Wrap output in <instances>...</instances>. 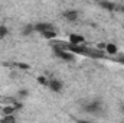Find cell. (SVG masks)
Segmentation results:
<instances>
[{"mask_svg": "<svg viewBox=\"0 0 124 123\" xmlns=\"http://www.w3.org/2000/svg\"><path fill=\"white\" fill-rule=\"evenodd\" d=\"M68 44L75 45V46H79V45H84L85 44V39H84V36H81L78 33H71L69 35V39H68Z\"/></svg>", "mask_w": 124, "mask_h": 123, "instance_id": "obj_4", "label": "cell"}, {"mask_svg": "<svg viewBox=\"0 0 124 123\" xmlns=\"http://www.w3.org/2000/svg\"><path fill=\"white\" fill-rule=\"evenodd\" d=\"M78 123H93V122H90V120H78Z\"/></svg>", "mask_w": 124, "mask_h": 123, "instance_id": "obj_13", "label": "cell"}, {"mask_svg": "<svg viewBox=\"0 0 124 123\" xmlns=\"http://www.w3.org/2000/svg\"><path fill=\"white\" fill-rule=\"evenodd\" d=\"M26 94H28L26 90H22V91H20V96H26Z\"/></svg>", "mask_w": 124, "mask_h": 123, "instance_id": "obj_14", "label": "cell"}, {"mask_svg": "<svg viewBox=\"0 0 124 123\" xmlns=\"http://www.w3.org/2000/svg\"><path fill=\"white\" fill-rule=\"evenodd\" d=\"M63 18L69 22H75L78 19V12L77 10H66V12H63Z\"/></svg>", "mask_w": 124, "mask_h": 123, "instance_id": "obj_6", "label": "cell"}, {"mask_svg": "<svg viewBox=\"0 0 124 123\" xmlns=\"http://www.w3.org/2000/svg\"><path fill=\"white\" fill-rule=\"evenodd\" d=\"M0 123H16V117H15L13 114H10V116H3L1 120H0Z\"/></svg>", "mask_w": 124, "mask_h": 123, "instance_id": "obj_8", "label": "cell"}, {"mask_svg": "<svg viewBox=\"0 0 124 123\" xmlns=\"http://www.w3.org/2000/svg\"><path fill=\"white\" fill-rule=\"evenodd\" d=\"M52 51H54V54H55L58 58H61L63 61H74V60H75V55H74L72 52L66 51V49H61V48H58V46H52Z\"/></svg>", "mask_w": 124, "mask_h": 123, "instance_id": "obj_1", "label": "cell"}, {"mask_svg": "<svg viewBox=\"0 0 124 123\" xmlns=\"http://www.w3.org/2000/svg\"><path fill=\"white\" fill-rule=\"evenodd\" d=\"M84 110L87 113H91V114H101L102 113V104L100 100H94L84 107Z\"/></svg>", "mask_w": 124, "mask_h": 123, "instance_id": "obj_2", "label": "cell"}, {"mask_svg": "<svg viewBox=\"0 0 124 123\" xmlns=\"http://www.w3.org/2000/svg\"><path fill=\"white\" fill-rule=\"evenodd\" d=\"M123 110H124V106H123Z\"/></svg>", "mask_w": 124, "mask_h": 123, "instance_id": "obj_16", "label": "cell"}, {"mask_svg": "<svg viewBox=\"0 0 124 123\" xmlns=\"http://www.w3.org/2000/svg\"><path fill=\"white\" fill-rule=\"evenodd\" d=\"M121 12H124V6H121Z\"/></svg>", "mask_w": 124, "mask_h": 123, "instance_id": "obj_15", "label": "cell"}, {"mask_svg": "<svg viewBox=\"0 0 124 123\" xmlns=\"http://www.w3.org/2000/svg\"><path fill=\"white\" fill-rule=\"evenodd\" d=\"M38 81H39L40 84H48V81H46V80H45L43 77H39V78H38Z\"/></svg>", "mask_w": 124, "mask_h": 123, "instance_id": "obj_12", "label": "cell"}, {"mask_svg": "<svg viewBox=\"0 0 124 123\" xmlns=\"http://www.w3.org/2000/svg\"><path fill=\"white\" fill-rule=\"evenodd\" d=\"M33 28H35V31L39 32L40 35H43V33H46V32L55 31V29H54V26H52L51 23H45V22H39V23H35V25H33Z\"/></svg>", "mask_w": 124, "mask_h": 123, "instance_id": "obj_3", "label": "cell"}, {"mask_svg": "<svg viewBox=\"0 0 124 123\" xmlns=\"http://www.w3.org/2000/svg\"><path fill=\"white\" fill-rule=\"evenodd\" d=\"M33 31H35L33 25H28V26H25V28H23V31H22V33H23V35H31V33H32Z\"/></svg>", "mask_w": 124, "mask_h": 123, "instance_id": "obj_9", "label": "cell"}, {"mask_svg": "<svg viewBox=\"0 0 124 123\" xmlns=\"http://www.w3.org/2000/svg\"><path fill=\"white\" fill-rule=\"evenodd\" d=\"M7 33H9V31H7L6 26H0V39H3L4 36H7Z\"/></svg>", "mask_w": 124, "mask_h": 123, "instance_id": "obj_10", "label": "cell"}, {"mask_svg": "<svg viewBox=\"0 0 124 123\" xmlns=\"http://www.w3.org/2000/svg\"><path fill=\"white\" fill-rule=\"evenodd\" d=\"M101 6H104V7L108 9V10H113V9H114V4H111V3H101Z\"/></svg>", "mask_w": 124, "mask_h": 123, "instance_id": "obj_11", "label": "cell"}, {"mask_svg": "<svg viewBox=\"0 0 124 123\" xmlns=\"http://www.w3.org/2000/svg\"><path fill=\"white\" fill-rule=\"evenodd\" d=\"M52 91L55 93H59L62 90V83L59 80H55V78H51V80H48V84H46Z\"/></svg>", "mask_w": 124, "mask_h": 123, "instance_id": "obj_5", "label": "cell"}, {"mask_svg": "<svg viewBox=\"0 0 124 123\" xmlns=\"http://www.w3.org/2000/svg\"><path fill=\"white\" fill-rule=\"evenodd\" d=\"M105 51L110 54V55H116L117 54V46L114 44H107L105 45Z\"/></svg>", "mask_w": 124, "mask_h": 123, "instance_id": "obj_7", "label": "cell"}]
</instances>
